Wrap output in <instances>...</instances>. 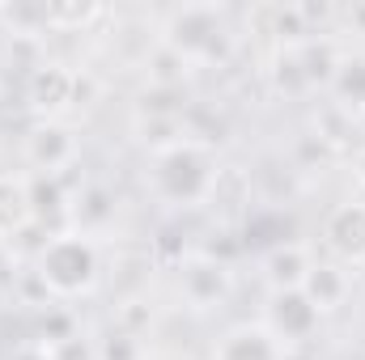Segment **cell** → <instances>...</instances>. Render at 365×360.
<instances>
[{"label": "cell", "instance_id": "obj_7", "mask_svg": "<svg viewBox=\"0 0 365 360\" xmlns=\"http://www.w3.org/2000/svg\"><path fill=\"white\" fill-rule=\"evenodd\" d=\"M73 90H77V73L60 60H38L26 73V106L38 119H56L60 110L73 106Z\"/></svg>", "mask_w": 365, "mask_h": 360}, {"label": "cell", "instance_id": "obj_9", "mask_svg": "<svg viewBox=\"0 0 365 360\" xmlns=\"http://www.w3.org/2000/svg\"><path fill=\"white\" fill-rule=\"evenodd\" d=\"M212 360H289V352L276 344L264 322H238L217 339Z\"/></svg>", "mask_w": 365, "mask_h": 360}, {"label": "cell", "instance_id": "obj_3", "mask_svg": "<svg viewBox=\"0 0 365 360\" xmlns=\"http://www.w3.org/2000/svg\"><path fill=\"white\" fill-rule=\"evenodd\" d=\"M162 47L182 55L191 68L225 64L234 51V26L225 4H182L162 26Z\"/></svg>", "mask_w": 365, "mask_h": 360}, {"label": "cell", "instance_id": "obj_18", "mask_svg": "<svg viewBox=\"0 0 365 360\" xmlns=\"http://www.w3.org/2000/svg\"><path fill=\"white\" fill-rule=\"evenodd\" d=\"M68 229H77V233H90L93 229H102V225H110L115 221V195L102 186V182H90V186H81L77 195H73V208H68Z\"/></svg>", "mask_w": 365, "mask_h": 360}, {"label": "cell", "instance_id": "obj_13", "mask_svg": "<svg viewBox=\"0 0 365 360\" xmlns=\"http://www.w3.org/2000/svg\"><path fill=\"white\" fill-rule=\"evenodd\" d=\"M247 26H251L255 34H268L276 43V51H280V47H297V43L310 38V30H306L297 4H264V9H251Z\"/></svg>", "mask_w": 365, "mask_h": 360}, {"label": "cell", "instance_id": "obj_14", "mask_svg": "<svg viewBox=\"0 0 365 360\" xmlns=\"http://www.w3.org/2000/svg\"><path fill=\"white\" fill-rule=\"evenodd\" d=\"M293 55H297V64H302L310 90H327V81H331L336 68H340L344 47H340V38H331V34H310L306 43L293 47Z\"/></svg>", "mask_w": 365, "mask_h": 360}, {"label": "cell", "instance_id": "obj_10", "mask_svg": "<svg viewBox=\"0 0 365 360\" xmlns=\"http://www.w3.org/2000/svg\"><path fill=\"white\" fill-rule=\"evenodd\" d=\"M327 106H336L344 119H365V51H344L336 77L327 81Z\"/></svg>", "mask_w": 365, "mask_h": 360}, {"label": "cell", "instance_id": "obj_22", "mask_svg": "<svg viewBox=\"0 0 365 360\" xmlns=\"http://www.w3.org/2000/svg\"><path fill=\"white\" fill-rule=\"evenodd\" d=\"M98 360H149L140 335H128V331H115L106 339H98Z\"/></svg>", "mask_w": 365, "mask_h": 360}, {"label": "cell", "instance_id": "obj_26", "mask_svg": "<svg viewBox=\"0 0 365 360\" xmlns=\"http://www.w3.org/2000/svg\"><path fill=\"white\" fill-rule=\"evenodd\" d=\"M344 26H349L353 34H365V4H353V9H344Z\"/></svg>", "mask_w": 365, "mask_h": 360}, {"label": "cell", "instance_id": "obj_21", "mask_svg": "<svg viewBox=\"0 0 365 360\" xmlns=\"http://www.w3.org/2000/svg\"><path fill=\"white\" fill-rule=\"evenodd\" d=\"M106 17V9L102 4H68V0H56V4H47V30H68V34H81V30H90L93 21H102Z\"/></svg>", "mask_w": 365, "mask_h": 360}, {"label": "cell", "instance_id": "obj_2", "mask_svg": "<svg viewBox=\"0 0 365 360\" xmlns=\"http://www.w3.org/2000/svg\"><path fill=\"white\" fill-rule=\"evenodd\" d=\"M30 268L38 271L43 288L56 301H81L102 284V250H98V242L90 233L64 229V233L47 238V246L34 255Z\"/></svg>", "mask_w": 365, "mask_h": 360}, {"label": "cell", "instance_id": "obj_1", "mask_svg": "<svg viewBox=\"0 0 365 360\" xmlns=\"http://www.w3.org/2000/svg\"><path fill=\"white\" fill-rule=\"evenodd\" d=\"M217 179H221L217 149L195 144V140H182L166 153H153L149 174H145L153 199L166 203V208H200V203H208Z\"/></svg>", "mask_w": 365, "mask_h": 360}, {"label": "cell", "instance_id": "obj_15", "mask_svg": "<svg viewBox=\"0 0 365 360\" xmlns=\"http://www.w3.org/2000/svg\"><path fill=\"white\" fill-rule=\"evenodd\" d=\"M310 268H314V259H310V250L302 242H280V246H268V255H264V280L272 284V292L302 288Z\"/></svg>", "mask_w": 365, "mask_h": 360}, {"label": "cell", "instance_id": "obj_8", "mask_svg": "<svg viewBox=\"0 0 365 360\" xmlns=\"http://www.w3.org/2000/svg\"><path fill=\"white\" fill-rule=\"evenodd\" d=\"M323 246L344 268H365V199H344L323 221Z\"/></svg>", "mask_w": 365, "mask_h": 360}, {"label": "cell", "instance_id": "obj_24", "mask_svg": "<svg viewBox=\"0 0 365 360\" xmlns=\"http://www.w3.org/2000/svg\"><path fill=\"white\" fill-rule=\"evenodd\" d=\"M13 292H17V259H13L9 246L0 242V305L13 301Z\"/></svg>", "mask_w": 365, "mask_h": 360}, {"label": "cell", "instance_id": "obj_11", "mask_svg": "<svg viewBox=\"0 0 365 360\" xmlns=\"http://www.w3.org/2000/svg\"><path fill=\"white\" fill-rule=\"evenodd\" d=\"M302 292L310 297V305L327 318L336 309L349 305V292H353V275L344 271V263H314L302 280Z\"/></svg>", "mask_w": 365, "mask_h": 360}, {"label": "cell", "instance_id": "obj_20", "mask_svg": "<svg viewBox=\"0 0 365 360\" xmlns=\"http://www.w3.org/2000/svg\"><path fill=\"white\" fill-rule=\"evenodd\" d=\"M145 73H149V90H182L191 64L175 55L170 47H162V38H158V47L145 55Z\"/></svg>", "mask_w": 365, "mask_h": 360}, {"label": "cell", "instance_id": "obj_19", "mask_svg": "<svg viewBox=\"0 0 365 360\" xmlns=\"http://www.w3.org/2000/svg\"><path fill=\"white\" fill-rule=\"evenodd\" d=\"M268 85H272V93H280V97H310V81H306V73H302V64H297V55H293V47H280L272 55V68H268Z\"/></svg>", "mask_w": 365, "mask_h": 360}, {"label": "cell", "instance_id": "obj_25", "mask_svg": "<svg viewBox=\"0 0 365 360\" xmlns=\"http://www.w3.org/2000/svg\"><path fill=\"white\" fill-rule=\"evenodd\" d=\"M4 360H51V352H47V348L34 339V344H21V348H13Z\"/></svg>", "mask_w": 365, "mask_h": 360}, {"label": "cell", "instance_id": "obj_23", "mask_svg": "<svg viewBox=\"0 0 365 360\" xmlns=\"http://www.w3.org/2000/svg\"><path fill=\"white\" fill-rule=\"evenodd\" d=\"M51 360H98V344H90L81 331L73 335V339H64V344H56V348H47Z\"/></svg>", "mask_w": 365, "mask_h": 360}, {"label": "cell", "instance_id": "obj_6", "mask_svg": "<svg viewBox=\"0 0 365 360\" xmlns=\"http://www.w3.org/2000/svg\"><path fill=\"white\" fill-rule=\"evenodd\" d=\"M179 292L191 309H217L234 292V271H230V263H221V259L191 255L179 268Z\"/></svg>", "mask_w": 365, "mask_h": 360}, {"label": "cell", "instance_id": "obj_12", "mask_svg": "<svg viewBox=\"0 0 365 360\" xmlns=\"http://www.w3.org/2000/svg\"><path fill=\"white\" fill-rule=\"evenodd\" d=\"M30 225H34L30 174H0V242L17 238Z\"/></svg>", "mask_w": 365, "mask_h": 360}, {"label": "cell", "instance_id": "obj_16", "mask_svg": "<svg viewBox=\"0 0 365 360\" xmlns=\"http://www.w3.org/2000/svg\"><path fill=\"white\" fill-rule=\"evenodd\" d=\"M30 199H34V221L51 233H64V221L73 208V195L64 191V182L47 179V174H30Z\"/></svg>", "mask_w": 365, "mask_h": 360}, {"label": "cell", "instance_id": "obj_5", "mask_svg": "<svg viewBox=\"0 0 365 360\" xmlns=\"http://www.w3.org/2000/svg\"><path fill=\"white\" fill-rule=\"evenodd\" d=\"M77 153H81V140L73 127H64L60 119H38L26 140H21V157L34 174H47V179H60L64 170L77 166Z\"/></svg>", "mask_w": 365, "mask_h": 360}, {"label": "cell", "instance_id": "obj_4", "mask_svg": "<svg viewBox=\"0 0 365 360\" xmlns=\"http://www.w3.org/2000/svg\"><path fill=\"white\" fill-rule=\"evenodd\" d=\"M319 322L323 314L310 305V297L302 288H280L268 292V305H264V327L272 331V339L289 352V348H302L319 335Z\"/></svg>", "mask_w": 365, "mask_h": 360}, {"label": "cell", "instance_id": "obj_17", "mask_svg": "<svg viewBox=\"0 0 365 360\" xmlns=\"http://www.w3.org/2000/svg\"><path fill=\"white\" fill-rule=\"evenodd\" d=\"M132 136L149 149V157L153 153H166V149H175V144L187 140L182 115H162V110H136L132 115Z\"/></svg>", "mask_w": 365, "mask_h": 360}, {"label": "cell", "instance_id": "obj_28", "mask_svg": "<svg viewBox=\"0 0 365 360\" xmlns=\"http://www.w3.org/2000/svg\"><path fill=\"white\" fill-rule=\"evenodd\" d=\"M0 17H4V13H0Z\"/></svg>", "mask_w": 365, "mask_h": 360}, {"label": "cell", "instance_id": "obj_27", "mask_svg": "<svg viewBox=\"0 0 365 360\" xmlns=\"http://www.w3.org/2000/svg\"><path fill=\"white\" fill-rule=\"evenodd\" d=\"M353 182L365 191V149H357V153H353Z\"/></svg>", "mask_w": 365, "mask_h": 360}]
</instances>
